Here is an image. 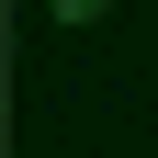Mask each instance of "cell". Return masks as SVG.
Returning a JSON list of instances; mask_svg holds the SVG:
<instances>
[{"label":"cell","mask_w":158,"mask_h":158,"mask_svg":"<svg viewBox=\"0 0 158 158\" xmlns=\"http://www.w3.org/2000/svg\"><path fill=\"white\" fill-rule=\"evenodd\" d=\"M45 11H56V23H102L113 0H45Z\"/></svg>","instance_id":"obj_1"}]
</instances>
